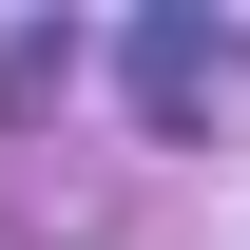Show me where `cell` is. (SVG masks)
I'll list each match as a JSON object with an SVG mask.
<instances>
[{"instance_id":"6da1fadb","label":"cell","mask_w":250,"mask_h":250,"mask_svg":"<svg viewBox=\"0 0 250 250\" xmlns=\"http://www.w3.org/2000/svg\"><path fill=\"white\" fill-rule=\"evenodd\" d=\"M192 77H231V20H192V0H173V20H135V96H154V116H173Z\"/></svg>"},{"instance_id":"7a4b0ae2","label":"cell","mask_w":250,"mask_h":250,"mask_svg":"<svg viewBox=\"0 0 250 250\" xmlns=\"http://www.w3.org/2000/svg\"><path fill=\"white\" fill-rule=\"evenodd\" d=\"M58 77H77V39H58V20H20V39H0V116H39Z\"/></svg>"}]
</instances>
